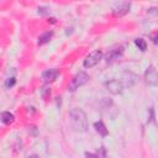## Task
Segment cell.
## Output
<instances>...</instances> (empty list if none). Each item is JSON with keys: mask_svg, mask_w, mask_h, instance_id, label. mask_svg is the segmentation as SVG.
<instances>
[{"mask_svg": "<svg viewBox=\"0 0 158 158\" xmlns=\"http://www.w3.org/2000/svg\"><path fill=\"white\" fill-rule=\"evenodd\" d=\"M136 80H137V75H136V74H133L132 72H123V74H122V79H121L123 86H128V88H131V86L136 83Z\"/></svg>", "mask_w": 158, "mask_h": 158, "instance_id": "cell-6", "label": "cell"}, {"mask_svg": "<svg viewBox=\"0 0 158 158\" xmlns=\"http://www.w3.org/2000/svg\"><path fill=\"white\" fill-rule=\"evenodd\" d=\"M69 117L73 127L79 132H85L88 128V118L85 112L81 109L74 107L69 111Z\"/></svg>", "mask_w": 158, "mask_h": 158, "instance_id": "cell-1", "label": "cell"}, {"mask_svg": "<svg viewBox=\"0 0 158 158\" xmlns=\"http://www.w3.org/2000/svg\"><path fill=\"white\" fill-rule=\"evenodd\" d=\"M15 83H16V79H15L14 77L7 78V79H6V81H5V86H6V88H11V86H14V85H15Z\"/></svg>", "mask_w": 158, "mask_h": 158, "instance_id": "cell-14", "label": "cell"}, {"mask_svg": "<svg viewBox=\"0 0 158 158\" xmlns=\"http://www.w3.org/2000/svg\"><path fill=\"white\" fill-rule=\"evenodd\" d=\"M1 121H2V123H5V125H11V123L15 121V116H14L11 112H9V111H4V112L1 114Z\"/></svg>", "mask_w": 158, "mask_h": 158, "instance_id": "cell-10", "label": "cell"}, {"mask_svg": "<svg viewBox=\"0 0 158 158\" xmlns=\"http://www.w3.org/2000/svg\"><path fill=\"white\" fill-rule=\"evenodd\" d=\"M123 53V48L122 47H117V48H114V49H110L106 54V60L107 62H112V60H116L118 59Z\"/></svg>", "mask_w": 158, "mask_h": 158, "instance_id": "cell-8", "label": "cell"}, {"mask_svg": "<svg viewBox=\"0 0 158 158\" xmlns=\"http://www.w3.org/2000/svg\"><path fill=\"white\" fill-rule=\"evenodd\" d=\"M28 158H40V156H37V154H31Z\"/></svg>", "mask_w": 158, "mask_h": 158, "instance_id": "cell-18", "label": "cell"}, {"mask_svg": "<svg viewBox=\"0 0 158 158\" xmlns=\"http://www.w3.org/2000/svg\"><path fill=\"white\" fill-rule=\"evenodd\" d=\"M88 80H89L88 73H85V72H79V73H77V74L72 78V80H70V83H69V85H68V90H69V91H75L79 86L84 85Z\"/></svg>", "mask_w": 158, "mask_h": 158, "instance_id": "cell-2", "label": "cell"}, {"mask_svg": "<svg viewBox=\"0 0 158 158\" xmlns=\"http://www.w3.org/2000/svg\"><path fill=\"white\" fill-rule=\"evenodd\" d=\"M144 80L148 85L154 86L158 83V72L153 65H149L144 72Z\"/></svg>", "mask_w": 158, "mask_h": 158, "instance_id": "cell-4", "label": "cell"}, {"mask_svg": "<svg viewBox=\"0 0 158 158\" xmlns=\"http://www.w3.org/2000/svg\"><path fill=\"white\" fill-rule=\"evenodd\" d=\"M52 36H53V32H52V31H47V32L42 33V35L38 37V44L42 46V44L49 42V40L52 38Z\"/></svg>", "mask_w": 158, "mask_h": 158, "instance_id": "cell-12", "label": "cell"}, {"mask_svg": "<svg viewBox=\"0 0 158 158\" xmlns=\"http://www.w3.org/2000/svg\"><path fill=\"white\" fill-rule=\"evenodd\" d=\"M151 40H152L154 43H158V33H156V35H152V36H151Z\"/></svg>", "mask_w": 158, "mask_h": 158, "instance_id": "cell-16", "label": "cell"}, {"mask_svg": "<svg viewBox=\"0 0 158 158\" xmlns=\"http://www.w3.org/2000/svg\"><path fill=\"white\" fill-rule=\"evenodd\" d=\"M105 85H106L107 90L110 93H112V94H121L122 90H123V88H125L123 84H122V81L121 80H117V79H111V80L106 81Z\"/></svg>", "mask_w": 158, "mask_h": 158, "instance_id": "cell-5", "label": "cell"}, {"mask_svg": "<svg viewBox=\"0 0 158 158\" xmlns=\"http://www.w3.org/2000/svg\"><path fill=\"white\" fill-rule=\"evenodd\" d=\"M94 127H95V131L99 135H101V136H106L107 135V128H106V126L104 125L102 121H96L94 123Z\"/></svg>", "mask_w": 158, "mask_h": 158, "instance_id": "cell-11", "label": "cell"}, {"mask_svg": "<svg viewBox=\"0 0 158 158\" xmlns=\"http://www.w3.org/2000/svg\"><path fill=\"white\" fill-rule=\"evenodd\" d=\"M131 4L130 2H120L114 7V14L116 16H123L130 11Z\"/></svg>", "mask_w": 158, "mask_h": 158, "instance_id": "cell-7", "label": "cell"}, {"mask_svg": "<svg viewBox=\"0 0 158 158\" xmlns=\"http://www.w3.org/2000/svg\"><path fill=\"white\" fill-rule=\"evenodd\" d=\"M85 156H86V158H99L98 157V154H94V153H85Z\"/></svg>", "mask_w": 158, "mask_h": 158, "instance_id": "cell-17", "label": "cell"}, {"mask_svg": "<svg viewBox=\"0 0 158 158\" xmlns=\"http://www.w3.org/2000/svg\"><path fill=\"white\" fill-rule=\"evenodd\" d=\"M135 44L138 47V49H141V51H146V48H147V43H146V41L143 40V38H137V40H135Z\"/></svg>", "mask_w": 158, "mask_h": 158, "instance_id": "cell-13", "label": "cell"}, {"mask_svg": "<svg viewBox=\"0 0 158 158\" xmlns=\"http://www.w3.org/2000/svg\"><path fill=\"white\" fill-rule=\"evenodd\" d=\"M58 70L57 69H46L43 73H42V79L44 80V81H53V80H56L57 79V77H58Z\"/></svg>", "mask_w": 158, "mask_h": 158, "instance_id": "cell-9", "label": "cell"}, {"mask_svg": "<svg viewBox=\"0 0 158 158\" xmlns=\"http://www.w3.org/2000/svg\"><path fill=\"white\" fill-rule=\"evenodd\" d=\"M148 12H149V14H156V15H158V9H157V7H151V9H148Z\"/></svg>", "mask_w": 158, "mask_h": 158, "instance_id": "cell-15", "label": "cell"}, {"mask_svg": "<svg viewBox=\"0 0 158 158\" xmlns=\"http://www.w3.org/2000/svg\"><path fill=\"white\" fill-rule=\"evenodd\" d=\"M101 58H102V52L99 51V49H96V51L91 52V53L84 59V63H83V64H84L85 68H91V67L96 65V64L101 60Z\"/></svg>", "mask_w": 158, "mask_h": 158, "instance_id": "cell-3", "label": "cell"}]
</instances>
